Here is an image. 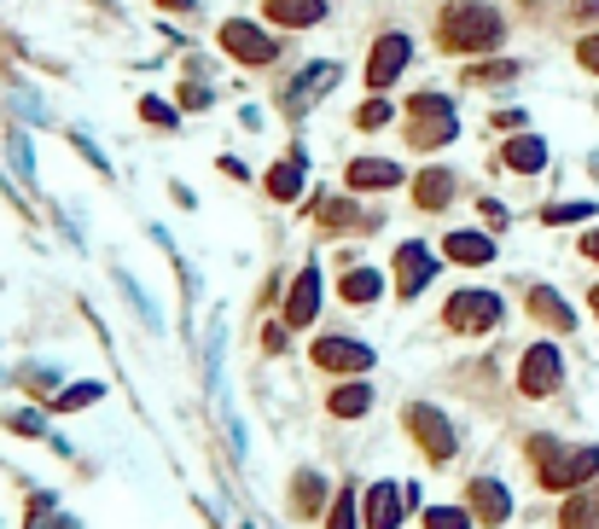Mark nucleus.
Wrapping results in <instances>:
<instances>
[{"label": "nucleus", "mask_w": 599, "mask_h": 529, "mask_svg": "<svg viewBox=\"0 0 599 529\" xmlns=\"http://www.w3.org/2000/svg\"><path fill=\"white\" fill-rule=\"evenodd\" d=\"M530 309H536L541 320H553V326H559V332H570V326H577V315H570V309H564V302H559L553 291H547V286H541V291L530 297Z\"/></svg>", "instance_id": "nucleus-23"}, {"label": "nucleus", "mask_w": 599, "mask_h": 529, "mask_svg": "<svg viewBox=\"0 0 599 529\" xmlns=\"http://www.w3.org/2000/svg\"><path fill=\"white\" fill-rule=\"evenodd\" d=\"M326 529H355V495H350V489L337 495V507L326 512Z\"/></svg>", "instance_id": "nucleus-28"}, {"label": "nucleus", "mask_w": 599, "mask_h": 529, "mask_svg": "<svg viewBox=\"0 0 599 529\" xmlns=\"http://www.w3.org/2000/svg\"><path fill=\"white\" fill-rule=\"evenodd\" d=\"M367 408H373V390H367V385H344V390H332V413L355 419V413H367Z\"/></svg>", "instance_id": "nucleus-22"}, {"label": "nucleus", "mask_w": 599, "mask_h": 529, "mask_svg": "<svg viewBox=\"0 0 599 529\" xmlns=\"http://www.w3.org/2000/svg\"><path fill=\"white\" fill-rule=\"evenodd\" d=\"M449 250L454 262H465V268H483V262H494V239L489 233H449Z\"/></svg>", "instance_id": "nucleus-16"}, {"label": "nucleus", "mask_w": 599, "mask_h": 529, "mask_svg": "<svg viewBox=\"0 0 599 529\" xmlns=\"http://www.w3.org/2000/svg\"><path fill=\"white\" fill-rule=\"evenodd\" d=\"M512 76H518V64L494 59V64H472V70H465V82H472V88H501V82H512Z\"/></svg>", "instance_id": "nucleus-24"}, {"label": "nucleus", "mask_w": 599, "mask_h": 529, "mask_svg": "<svg viewBox=\"0 0 599 529\" xmlns=\"http://www.w3.org/2000/svg\"><path fill=\"white\" fill-rule=\"evenodd\" d=\"M465 523H472V518L454 512V507H431V512H425V529H465Z\"/></svg>", "instance_id": "nucleus-29"}, {"label": "nucleus", "mask_w": 599, "mask_h": 529, "mask_svg": "<svg viewBox=\"0 0 599 529\" xmlns=\"http://www.w3.org/2000/svg\"><path fill=\"white\" fill-rule=\"evenodd\" d=\"M140 117H146V122H158V129H175V111L164 106V99H146V106H140Z\"/></svg>", "instance_id": "nucleus-30"}, {"label": "nucleus", "mask_w": 599, "mask_h": 529, "mask_svg": "<svg viewBox=\"0 0 599 529\" xmlns=\"http://www.w3.org/2000/svg\"><path fill=\"white\" fill-rule=\"evenodd\" d=\"M94 396H106V390H99V385H76V390H65V396H59V408H88Z\"/></svg>", "instance_id": "nucleus-31"}, {"label": "nucleus", "mask_w": 599, "mask_h": 529, "mask_svg": "<svg viewBox=\"0 0 599 529\" xmlns=\"http://www.w3.org/2000/svg\"><path fill=\"white\" fill-rule=\"evenodd\" d=\"M12 431H23V437H41V413H12Z\"/></svg>", "instance_id": "nucleus-36"}, {"label": "nucleus", "mask_w": 599, "mask_h": 529, "mask_svg": "<svg viewBox=\"0 0 599 529\" xmlns=\"http://www.w3.org/2000/svg\"><path fill=\"white\" fill-rule=\"evenodd\" d=\"M337 76H344V64H332V59H321V64H308V70L297 76V82L285 88V111H292V117H303V111L315 106L321 93H332V88H337Z\"/></svg>", "instance_id": "nucleus-4"}, {"label": "nucleus", "mask_w": 599, "mask_h": 529, "mask_svg": "<svg viewBox=\"0 0 599 529\" xmlns=\"http://www.w3.org/2000/svg\"><path fill=\"white\" fill-rule=\"evenodd\" d=\"M501 36H507L501 12L478 7V0L442 12V47H449V53H489V47H501Z\"/></svg>", "instance_id": "nucleus-1"}, {"label": "nucleus", "mask_w": 599, "mask_h": 529, "mask_svg": "<svg viewBox=\"0 0 599 529\" xmlns=\"http://www.w3.org/2000/svg\"><path fill=\"white\" fill-rule=\"evenodd\" d=\"M472 512L483 518V523H507V512H512V495L494 483V477H483V483H472Z\"/></svg>", "instance_id": "nucleus-14"}, {"label": "nucleus", "mask_w": 599, "mask_h": 529, "mask_svg": "<svg viewBox=\"0 0 599 529\" xmlns=\"http://www.w3.org/2000/svg\"><path fill=\"white\" fill-rule=\"evenodd\" d=\"M158 7H169V12H187V7H198V0H158Z\"/></svg>", "instance_id": "nucleus-38"}, {"label": "nucleus", "mask_w": 599, "mask_h": 529, "mask_svg": "<svg viewBox=\"0 0 599 529\" xmlns=\"http://www.w3.org/2000/svg\"><path fill=\"white\" fill-rule=\"evenodd\" d=\"M180 106H187V111L210 106V88H204V82H187V88H180Z\"/></svg>", "instance_id": "nucleus-33"}, {"label": "nucleus", "mask_w": 599, "mask_h": 529, "mask_svg": "<svg viewBox=\"0 0 599 529\" xmlns=\"http://www.w3.org/2000/svg\"><path fill=\"white\" fill-rule=\"evenodd\" d=\"M564 529H599V489L570 495V507H564Z\"/></svg>", "instance_id": "nucleus-21"}, {"label": "nucleus", "mask_w": 599, "mask_h": 529, "mask_svg": "<svg viewBox=\"0 0 599 529\" xmlns=\"http://www.w3.org/2000/svg\"><path fill=\"white\" fill-rule=\"evenodd\" d=\"M530 453L541 460V483L547 489H582L588 477L599 471V448H577V453H559L553 437H536Z\"/></svg>", "instance_id": "nucleus-2"}, {"label": "nucleus", "mask_w": 599, "mask_h": 529, "mask_svg": "<svg viewBox=\"0 0 599 529\" xmlns=\"http://www.w3.org/2000/svg\"><path fill=\"white\" fill-rule=\"evenodd\" d=\"M274 23H292V30H308V23L326 18V0H268Z\"/></svg>", "instance_id": "nucleus-15"}, {"label": "nucleus", "mask_w": 599, "mask_h": 529, "mask_svg": "<svg viewBox=\"0 0 599 529\" xmlns=\"http://www.w3.org/2000/svg\"><path fill=\"white\" fill-rule=\"evenodd\" d=\"M7 151H12V169L23 174V181H36V163H30V140H23V129L7 134Z\"/></svg>", "instance_id": "nucleus-26"}, {"label": "nucleus", "mask_w": 599, "mask_h": 529, "mask_svg": "<svg viewBox=\"0 0 599 529\" xmlns=\"http://www.w3.org/2000/svg\"><path fill=\"white\" fill-rule=\"evenodd\" d=\"M315 361L321 367H355L361 372V367H373V349L355 343V338H321L315 343Z\"/></svg>", "instance_id": "nucleus-13"}, {"label": "nucleus", "mask_w": 599, "mask_h": 529, "mask_svg": "<svg viewBox=\"0 0 599 529\" xmlns=\"http://www.w3.org/2000/svg\"><path fill=\"white\" fill-rule=\"evenodd\" d=\"M407 53H413L407 36H379V41H373V59H367V82H373V88H390V82L407 70Z\"/></svg>", "instance_id": "nucleus-8"}, {"label": "nucleus", "mask_w": 599, "mask_h": 529, "mask_svg": "<svg viewBox=\"0 0 599 529\" xmlns=\"http://www.w3.org/2000/svg\"><path fill=\"white\" fill-rule=\"evenodd\" d=\"M315 309H321V268L308 262V268L297 273L292 297H285V320H292V326H308V320H315Z\"/></svg>", "instance_id": "nucleus-11"}, {"label": "nucleus", "mask_w": 599, "mask_h": 529, "mask_svg": "<svg viewBox=\"0 0 599 529\" xmlns=\"http://www.w3.org/2000/svg\"><path fill=\"white\" fill-rule=\"evenodd\" d=\"M407 425H413V437H420V448L431 453V460H449L454 453V431H449V419H442L436 408H407Z\"/></svg>", "instance_id": "nucleus-9"}, {"label": "nucleus", "mask_w": 599, "mask_h": 529, "mask_svg": "<svg viewBox=\"0 0 599 529\" xmlns=\"http://www.w3.org/2000/svg\"><path fill=\"white\" fill-rule=\"evenodd\" d=\"M413 146H449L454 134H460V122H454V106L442 93H420L413 99Z\"/></svg>", "instance_id": "nucleus-3"}, {"label": "nucleus", "mask_w": 599, "mask_h": 529, "mask_svg": "<svg viewBox=\"0 0 599 529\" xmlns=\"http://www.w3.org/2000/svg\"><path fill=\"white\" fill-rule=\"evenodd\" d=\"M431 273H436V257H431L425 244H402L396 250V286H402V297H420Z\"/></svg>", "instance_id": "nucleus-10"}, {"label": "nucleus", "mask_w": 599, "mask_h": 529, "mask_svg": "<svg viewBox=\"0 0 599 529\" xmlns=\"http://www.w3.org/2000/svg\"><path fill=\"white\" fill-rule=\"evenodd\" d=\"M501 163H507L512 174H536V169L547 163V146H541L536 134H524V140H512V146L501 151Z\"/></svg>", "instance_id": "nucleus-18"}, {"label": "nucleus", "mask_w": 599, "mask_h": 529, "mask_svg": "<svg viewBox=\"0 0 599 529\" xmlns=\"http://www.w3.org/2000/svg\"><path fill=\"white\" fill-rule=\"evenodd\" d=\"M588 216H593V204H553V210H547V221H553V227L559 221H588Z\"/></svg>", "instance_id": "nucleus-32"}, {"label": "nucleus", "mask_w": 599, "mask_h": 529, "mask_svg": "<svg viewBox=\"0 0 599 529\" xmlns=\"http://www.w3.org/2000/svg\"><path fill=\"white\" fill-rule=\"evenodd\" d=\"M396 181H402V169L384 163V158H355L350 163V187H361V192L367 187H396Z\"/></svg>", "instance_id": "nucleus-17"}, {"label": "nucleus", "mask_w": 599, "mask_h": 529, "mask_svg": "<svg viewBox=\"0 0 599 529\" xmlns=\"http://www.w3.org/2000/svg\"><path fill=\"white\" fill-rule=\"evenodd\" d=\"M268 192L279 198V204H285V198H297V192H303V151H292V158H285V163L268 174Z\"/></svg>", "instance_id": "nucleus-20"}, {"label": "nucleus", "mask_w": 599, "mask_h": 529, "mask_svg": "<svg viewBox=\"0 0 599 529\" xmlns=\"http://www.w3.org/2000/svg\"><path fill=\"white\" fill-rule=\"evenodd\" d=\"M559 349L553 343H536L524 349V367H518V385H524V396H553L559 390Z\"/></svg>", "instance_id": "nucleus-6"}, {"label": "nucleus", "mask_w": 599, "mask_h": 529, "mask_svg": "<svg viewBox=\"0 0 599 529\" xmlns=\"http://www.w3.org/2000/svg\"><path fill=\"white\" fill-rule=\"evenodd\" d=\"M70 140H76V151H82V158H88L94 169H106V151H99V146H94L88 134H70Z\"/></svg>", "instance_id": "nucleus-34"}, {"label": "nucleus", "mask_w": 599, "mask_h": 529, "mask_svg": "<svg viewBox=\"0 0 599 529\" xmlns=\"http://www.w3.org/2000/svg\"><path fill=\"white\" fill-rule=\"evenodd\" d=\"M593 315H599V286H593Z\"/></svg>", "instance_id": "nucleus-39"}, {"label": "nucleus", "mask_w": 599, "mask_h": 529, "mask_svg": "<svg viewBox=\"0 0 599 529\" xmlns=\"http://www.w3.org/2000/svg\"><path fill=\"white\" fill-rule=\"evenodd\" d=\"M494 320H501V297L494 291H460L449 302V326H460V332H489Z\"/></svg>", "instance_id": "nucleus-5"}, {"label": "nucleus", "mask_w": 599, "mask_h": 529, "mask_svg": "<svg viewBox=\"0 0 599 529\" xmlns=\"http://www.w3.org/2000/svg\"><path fill=\"white\" fill-rule=\"evenodd\" d=\"M577 59H582V70H593V76H599V36H588V41L577 47Z\"/></svg>", "instance_id": "nucleus-35"}, {"label": "nucleus", "mask_w": 599, "mask_h": 529, "mask_svg": "<svg viewBox=\"0 0 599 529\" xmlns=\"http://www.w3.org/2000/svg\"><path fill=\"white\" fill-rule=\"evenodd\" d=\"M390 117H396V111H390V99H367V106L355 111V122H361V129H384Z\"/></svg>", "instance_id": "nucleus-27"}, {"label": "nucleus", "mask_w": 599, "mask_h": 529, "mask_svg": "<svg viewBox=\"0 0 599 529\" xmlns=\"http://www.w3.org/2000/svg\"><path fill=\"white\" fill-rule=\"evenodd\" d=\"M582 257H593V262H599V233H588V239H582Z\"/></svg>", "instance_id": "nucleus-37"}, {"label": "nucleus", "mask_w": 599, "mask_h": 529, "mask_svg": "<svg viewBox=\"0 0 599 529\" xmlns=\"http://www.w3.org/2000/svg\"><path fill=\"white\" fill-rule=\"evenodd\" d=\"M379 291H384V280H379L373 268H355L350 280H344V297H350V302H373Z\"/></svg>", "instance_id": "nucleus-25"}, {"label": "nucleus", "mask_w": 599, "mask_h": 529, "mask_svg": "<svg viewBox=\"0 0 599 529\" xmlns=\"http://www.w3.org/2000/svg\"><path fill=\"white\" fill-rule=\"evenodd\" d=\"M402 507H407V489L373 483V495H367V529H396L402 523Z\"/></svg>", "instance_id": "nucleus-12"}, {"label": "nucleus", "mask_w": 599, "mask_h": 529, "mask_svg": "<svg viewBox=\"0 0 599 529\" xmlns=\"http://www.w3.org/2000/svg\"><path fill=\"white\" fill-rule=\"evenodd\" d=\"M222 47L233 59H245V64H268L279 47H274V36H263L256 23H245V18H233V23H222Z\"/></svg>", "instance_id": "nucleus-7"}, {"label": "nucleus", "mask_w": 599, "mask_h": 529, "mask_svg": "<svg viewBox=\"0 0 599 529\" xmlns=\"http://www.w3.org/2000/svg\"><path fill=\"white\" fill-rule=\"evenodd\" d=\"M413 192H420V204H425V210H442V204L454 198V174H449V169H425Z\"/></svg>", "instance_id": "nucleus-19"}]
</instances>
